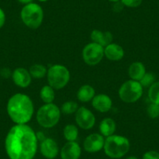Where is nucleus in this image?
I'll return each instance as SVG.
<instances>
[{
  "mask_svg": "<svg viewBox=\"0 0 159 159\" xmlns=\"http://www.w3.org/2000/svg\"><path fill=\"white\" fill-rule=\"evenodd\" d=\"M105 140V137H104L101 134L94 133V134H89L84 140V150L86 152L91 153V154L99 152L103 150Z\"/></svg>",
  "mask_w": 159,
  "mask_h": 159,
  "instance_id": "nucleus-10",
  "label": "nucleus"
},
{
  "mask_svg": "<svg viewBox=\"0 0 159 159\" xmlns=\"http://www.w3.org/2000/svg\"><path fill=\"white\" fill-rule=\"evenodd\" d=\"M94 96H95V90L90 84L82 85L76 92V98L80 102L83 103L92 101Z\"/></svg>",
  "mask_w": 159,
  "mask_h": 159,
  "instance_id": "nucleus-18",
  "label": "nucleus"
},
{
  "mask_svg": "<svg viewBox=\"0 0 159 159\" xmlns=\"http://www.w3.org/2000/svg\"><path fill=\"white\" fill-rule=\"evenodd\" d=\"M22 22L28 28L38 29L42 24L44 19V12L42 7L37 3L27 4L20 11Z\"/></svg>",
  "mask_w": 159,
  "mask_h": 159,
  "instance_id": "nucleus-5",
  "label": "nucleus"
},
{
  "mask_svg": "<svg viewBox=\"0 0 159 159\" xmlns=\"http://www.w3.org/2000/svg\"><path fill=\"white\" fill-rule=\"evenodd\" d=\"M91 39L92 42L102 45L105 48L109 44L112 43V34L109 31H102L100 30L94 29L91 33Z\"/></svg>",
  "mask_w": 159,
  "mask_h": 159,
  "instance_id": "nucleus-16",
  "label": "nucleus"
},
{
  "mask_svg": "<svg viewBox=\"0 0 159 159\" xmlns=\"http://www.w3.org/2000/svg\"><path fill=\"white\" fill-rule=\"evenodd\" d=\"M39 149L42 155L46 159H55L60 151L57 142L50 137H46L41 141Z\"/></svg>",
  "mask_w": 159,
  "mask_h": 159,
  "instance_id": "nucleus-11",
  "label": "nucleus"
},
{
  "mask_svg": "<svg viewBox=\"0 0 159 159\" xmlns=\"http://www.w3.org/2000/svg\"><path fill=\"white\" fill-rule=\"evenodd\" d=\"M7 111L10 119L15 124H27L33 117L34 107L28 95L17 93L8 100Z\"/></svg>",
  "mask_w": 159,
  "mask_h": 159,
  "instance_id": "nucleus-2",
  "label": "nucleus"
},
{
  "mask_svg": "<svg viewBox=\"0 0 159 159\" xmlns=\"http://www.w3.org/2000/svg\"><path fill=\"white\" fill-rule=\"evenodd\" d=\"M124 7L129 8H137L141 5L143 0H120Z\"/></svg>",
  "mask_w": 159,
  "mask_h": 159,
  "instance_id": "nucleus-27",
  "label": "nucleus"
},
{
  "mask_svg": "<svg viewBox=\"0 0 159 159\" xmlns=\"http://www.w3.org/2000/svg\"><path fill=\"white\" fill-rule=\"evenodd\" d=\"M116 129V123L111 118H105L101 121L99 124L100 134L104 137H108L114 134Z\"/></svg>",
  "mask_w": 159,
  "mask_h": 159,
  "instance_id": "nucleus-19",
  "label": "nucleus"
},
{
  "mask_svg": "<svg viewBox=\"0 0 159 159\" xmlns=\"http://www.w3.org/2000/svg\"><path fill=\"white\" fill-rule=\"evenodd\" d=\"M47 72L48 69L42 64H34L29 69V73L31 77L38 80L45 77L47 75Z\"/></svg>",
  "mask_w": 159,
  "mask_h": 159,
  "instance_id": "nucleus-22",
  "label": "nucleus"
},
{
  "mask_svg": "<svg viewBox=\"0 0 159 159\" xmlns=\"http://www.w3.org/2000/svg\"><path fill=\"white\" fill-rule=\"evenodd\" d=\"M105 56L110 61L118 62L124 57L125 52L123 47L116 43H111L105 47Z\"/></svg>",
  "mask_w": 159,
  "mask_h": 159,
  "instance_id": "nucleus-15",
  "label": "nucleus"
},
{
  "mask_svg": "<svg viewBox=\"0 0 159 159\" xmlns=\"http://www.w3.org/2000/svg\"><path fill=\"white\" fill-rule=\"evenodd\" d=\"M147 114L151 119H157L159 117V105L151 103L147 108Z\"/></svg>",
  "mask_w": 159,
  "mask_h": 159,
  "instance_id": "nucleus-26",
  "label": "nucleus"
},
{
  "mask_svg": "<svg viewBox=\"0 0 159 159\" xmlns=\"http://www.w3.org/2000/svg\"><path fill=\"white\" fill-rule=\"evenodd\" d=\"M143 88L139 81L129 80L125 81L119 89V97L125 103H134L143 95Z\"/></svg>",
  "mask_w": 159,
  "mask_h": 159,
  "instance_id": "nucleus-7",
  "label": "nucleus"
},
{
  "mask_svg": "<svg viewBox=\"0 0 159 159\" xmlns=\"http://www.w3.org/2000/svg\"><path fill=\"white\" fill-rule=\"evenodd\" d=\"M130 149V142L127 137L121 135H113L106 137L104 145V152L111 159H120L128 154Z\"/></svg>",
  "mask_w": 159,
  "mask_h": 159,
  "instance_id": "nucleus-3",
  "label": "nucleus"
},
{
  "mask_svg": "<svg viewBox=\"0 0 159 159\" xmlns=\"http://www.w3.org/2000/svg\"><path fill=\"white\" fill-rule=\"evenodd\" d=\"M12 73H13V72L9 68H7V67H4V68L0 70V76H2V78H5V79H8V78L11 77Z\"/></svg>",
  "mask_w": 159,
  "mask_h": 159,
  "instance_id": "nucleus-29",
  "label": "nucleus"
},
{
  "mask_svg": "<svg viewBox=\"0 0 159 159\" xmlns=\"http://www.w3.org/2000/svg\"><path fill=\"white\" fill-rule=\"evenodd\" d=\"M126 159H138V157H136V156H134V155H131V156H129V157H126Z\"/></svg>",
  "mask_w": 159,
  "mask_h": 159,
  "instance_id": "nucleus-33",
  "label": "nucleus"
},
{
  "mask_svg": "<svg viewBox=\"0 0 159 159\" xmlns=\"http://www.w3.org/2000/svg\"><path fill=\"white\" fill-rule=\"evenodd\" d=\"M79 108L78 104L74 101H67L62 104L61 107V112L65 115H71L76 113Z\"/></svg>",
  "mask_w": 159,
  "mask_h": 159,
  "instance_id": "nucleus-24",
  "label": "nucleus"
},
{
  "mask_svg": "<svg viewBox=\"0 0 159 159\" xmlns=\"http://www.w3.org/2000/svg\"><path fill=\"white\" fill-rule=\"evenodd\" d=\"M139 82L143 88H150L155 82V75L151 72H146Z\"/></svg>",
  "mask_w": 159,
  "mask_h": 159,
  "instance_id": "nucleus-25",
  "label": "nucleus"
},
{
  "mask_svg": "<svg viewBox=\"0 0 159 159\" xmlns=\"http://www.w3.org/2000/svg\"><path fill=\"white\" fill-rule=\"evenodd\" d=\"M38 149L36 133L27 124H15L5 138V150L10 159H34Z\"/></svg>",
  "mask_w": 159,
  "mask_h": 159,
  "instance_id": "nucleus-1",
  "label": "nucleus"
},
{
  "mask_svg": "<svg viewBox=\"0 0 159 159\" xmlns=\"http://www.w3.org/2000/svg\"><path fill=\"white\" fill-rule=\"evenodd\" d=\"M6 23V14L2 8H0V29L2 28Z\"/></svg>",
  "mask_w": 159,
  "mask_h": 159,
  "instance_id": "nucleus-31",
  "label": "nucleus"
},
{
  "mask_svg": "<svg viewBox=\"0 0 159 159\" xmlns=\"http://www.w3.org/2000/svg\"><path fill=\"white\" fill-rule=\"evenodd\" d=\"M63 137L66 141H76L79 136V129L73 124H67L63 128Z\"/></svg>",
  "mask_w": 159,
  "mask_h": 159,
  "instance_id": "nucleus-21",
  "label": "nucleus"
},
{
  "mask_svg": "<svg viewBox=\"0 0 159 159\" xmlns=\"http://www.w3.org/2000/svg\"><path fill=\"white\" fill-rule=\"evenodd\" d=\"M142 159H159V152L156 151H146L142 156Z\"/></svg>",
  "mask_w": 159,
  "mask_h": 159,
  "instance_id": "nucleus-28",
  "label": "nucleus"
},
{
  "mask_svg": "<svg viewBox=\"0 0 159 159\" xmlns=\"http://www.w3.org/2000/svg\"><path fill=\"white\" fill-rule=\"evenodd\" d=\"M148 95L151 103L159 105V81H155L150 87Z\"/></svg>",
  "mask_w": 159,
  "mask_h": 159,
  "instance_id": "nucleus-23",
  "label": "nucleus"
},
{
  "mask_svg": "<svg viewBox=\"0 0 159 159\" xmlns=\"http://www.w3.org/2000/svg\"><path fill=\"white\" fill-rule=\"evenodd\" d=\"M12 79L15 84L20 88H27L31 84L32 77L29 70L24 67L15 69L12 73Z\"/></svg>",
  "mask_w": 159,
  "mask_h": 159,
  "instance_id": "nucleus-12",
  "label": "nucleus"
},
{
  "mask_svg": "<svg viewBox=\"0 0 159 159\" xmlns=\"http://www.w3.org/2000/svg\"><path fill=\"white\" fill-rule=\"evenodd\" d=\"M146 72L145 66L141 62H138V61L132 62L128 69V75L129 78L136 81H140Z\"/></svg>",
  "mask_w": 159,
  "mask_h": 159,
  "instance_id": "nucleus-17",
  "label": "nucleus"
},
{
  "mask_svg": "<svg viewBox=\"0 0 159 159\" xmlns=\"http://www.w3.org/2000/svg\"><path fill=\"white\" fill-rule=\"evenodd\" d=\"M109 2H119V1H120V0H108Z\"/></svg>",
  "mask_w": 159,
  "mask_h": 159,
  "instance_id": "nucleus-34",
  "label": "nucleus"
},
{
  "mask_svg": "<svg viewBox=\"0 0 159 159\" xmlns=\"http://www.w3.org/2000/svg\"><path fill=\"white\" fill-rule=\"evenodd\" d=\"M61 118V109L54 103L45 104L40 107L36 113V119L39 126L45 129L54 127Z\"/></svg>",
  "mask_w": 159,
  "mask_h": 159,
  "instance_id": "nucleus-4",
  "label": "nucleus"
},
{
  "mask_svg": "<svg viewBox=\"0 0 159 159\" xmlns=\"http://www.w3.org/2000/svg\"><path fill=\"white\" fill-rule=\"evenodd\" d=\"M76 125L80 129L89 130L92 129L96 123V119L92 111L84 106L79 107L75 113Z\"/></svg>",
  "mask_w": 159,
  "mask_h": 159,
  "instance_id": "nucleus-9",
  "label": "nucleus"
},
{
  "mask_svg": "<svg viewBox=\"0 0 159 159\" xmlns=\"http://www.w3.org/2000/svg\"><path fill=\"white\" fill-rule=\"evenodd\" d=\"M40 98L45 104L53 103L56 98L55 89L50 85H45L40 90Z\"/></svg>",
  "mask_w": 159,
  "mask_h": 159,
  "instance_id": "nucleus-20",
  "label": "nucleus"
},
{
  "mask_svg": "<svg viewBox=\"0 0 159 159\" xmlns=\"http://www.w3.org/2000/svg\"><path fill=\"white\" fill-rule=\"evenodd\" d=\"M38 1H39V2H47V1H48V0H38Z\"/></svg>",
  "mask_w": 159,
  "mask_h": 159,
  "instance_id": "nucleus-35",
  "label": "nucleus"
},
{
  "mask_svg": "<svg viewBox=\"0 0 159 159\" xmlns=\"http://www.w3.org/2000/svg\"><path fill=\"white\" fill-rule=\"evenodd\" d=\"M18 2H20V3L24 4V5H27V4L31 3L33 2V0H17Z\"/></svg>",
  "mask_w": 159,
  "mask_h": 159,
  "instance_id": "nucleus-32",
  "label": "nucleus"
},
{
  "mask_svg": "<svg viewBox=\"0 0 159 159\" xmlns=\"http://www.w3.org/2000/svg\"><path fill=\"white\" fill-rule=\"evenodd\" d=\"M81 148L76 141H67L59 151L61 159H80Z\"/></svg>",
  "mask_w": 159,
  "mask_h": 159,
  "instance_id": "nucleus-13",
  "label": "nucleus"
},
{
  "mask_svg": "<svg viewBox=\"0 0 159 159\" xmlns=\"http://www.w3.org/2000/svg\"><path fill=\"white\" fill-rule=\"evenodd\" d=\"M104 47L96 44L94 42H91L85 45L82 51V58L87 65L96 66L102 62L105 56Z\"/></svg>",
  "mask_w": 159,
  "mask_h": 159,
  "instance_id": "nucleus-8",
  "label": "nucleus"
},
{
  "mask_svg": "<svg viewBox=\"0 0 159 159\" xmlns=\"http://www.w3.org/2000/svg\"><path fill=\"white\" fill-rule=\"evenodd\" d=\"M47 80L48 85L55 90L65 88L70 80V73L66 66L61 64H55L48 69Z\"/></svg>",
  "mask_w": 159,
  "mask_h": 159,
  "instance_id": "nucleus-6",
  "label": "nucleus"
},
{
  "mask_svg": "<svg viewBox=\"0 0 159 159\" xmlns=\"http://www.w3.org/2000/svg\"><path fill=\"white\" fill-rule=\"evenodd\" d=\"M123 7H124V6H123V4L122 3L121 1L120 2H114V5H113V10H114L115 12H116V13H119V12H121L122 10H123Z\"/></svg>",
  "mask_w": 159,
  "mask_h": 159,
  "instance_id": "nucleus-30",
  "label": "nucleus"
},
{
  "mask_svg": "<svg viewBox=\"0 0 159 159\" xmlns=\"http://www.w3.org/2000/svg\"><path fill=\"white\" fill-rule=\"evenodd\" d=\"M91 103L93 108L101 113L108 112L112 107V100L109 96L105 94H98L94 96Z\"/></svg>",
  "mask_w": 159,
  "mask_h": 159,
  "instance_id": "nucleus-14",
  "label": "nucleus"
}]
</instances>
